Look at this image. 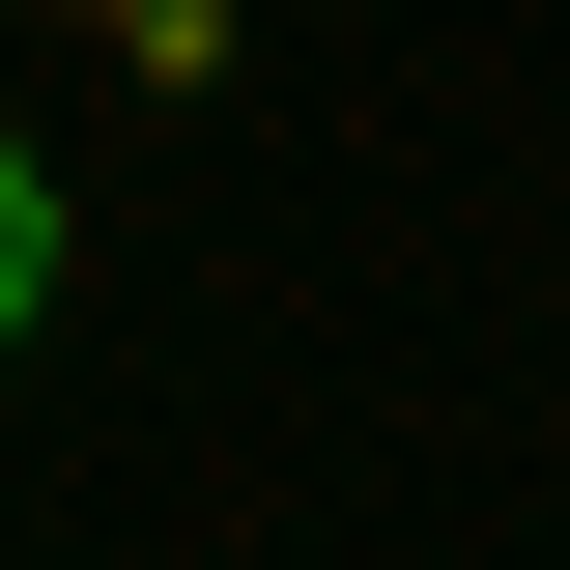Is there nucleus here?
<instances>
[{"instance_id": "1", "label": "nucleus", "mask_w": 570, "mask_h": 570, "mask_svg": "<svg viewBox=\"0 0 570 570\" xmlns=\"http://www.w3.org/2000/svg\"><path fill=\"white\" fill-rule=\"evenodd\" d=\"M29 314H58V171L0 142V343H29Z\"/></svg>"}]
</instances>
